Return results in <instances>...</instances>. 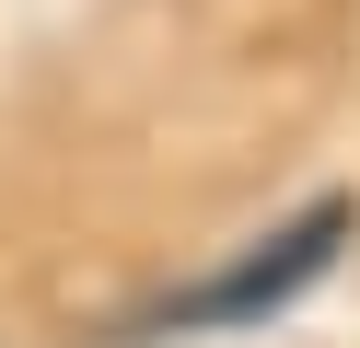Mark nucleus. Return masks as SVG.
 <instances>
[{"label": "nucleus", "instance_id": "nucleus-1", "mask_svg": "<svg viewBox=\"0 0 360 348\" xmlns=\"http://www.w3.org/2000/svg\"><path fill=\"white\" fill-rule=\"evenodd\" d=\"M349 221H360L349 198H314V209H290V221L267 232L256 255H233V267L186 278L174 302H151V314H140V337H221V325H267L279 302H302L314 278L349 255Z\"/></svg>", "mask_w": 360, "mask_h": 348}]
</instances>
